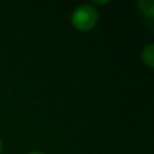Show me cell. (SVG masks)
<instances>
[{
  "mask_svg": "<svg viewBox=\"0 0 154 154\" xmlns=\"http://www.w3.org/2000/svg\"><path fill=\"white\" fill-rule=\"evenodd\" d=\"M97 22V12L90 5H81L72 13V23L77 29L89 30Z\"/></svg>",
  "mask_w": 154,
  "mask_h": 154,
  "instance_id": "cell-1",
  "label": "cell"
},
{
  "mask_svg": "<svg viewBox=\"0 0 154 154\" xmlns=\"http://www.w3.org/2000/svg\"><path fill=\"white\" fill-rule=\"evenodd\" d=\"M142 57H143V60L148 64L149 67L153 66V60H154V54H153V45H149L144 48L143 53H142Z\"/></svg>",
  "mask_w": 154,
  "mask_h": 154,
  "instance_id": "cell-2",
  "label": "cell"
},
{
  "mask_svg": "<svg viewBox=\"0 0 154 154\" xmlns=\"http://www.w3.org/2000/svg\"><path fill=\"white\" fill-rule=\"evenodd\" d=\"M138 6H140V8H141V11L144 13V14H147V16H153V12H154V10H153V2L150 1V0H144V1H140L138 2Z\"/></svg>",
  "mask_w": 154,
  "mask_h": 154,
  "instance_id": "cell-3",
  "label": "cell"
},
{
  "mask_svg": "<svg viewBox=\"0 0 154 154\" xmlns=\"http://www.w3.org/2000/svg\"><path fill=\"white\" fill-rule=\"evenodd\" d=\"M29 154H43V153H41V152H31Z\"/></svg>",
  "mask_w": 154,
  "mask_h": 154,
  "instance_id": "cell-4",
  "label": "cell"
},
{
  "mask_svg": "<svg viewBox=\"0 0 154 154\" xmlns=\"http://www.w3.org/2000/svg\"><path fill=\"white\" fill-rule=\"evenodd\" d=\"M0 153H1V140H0Z\"/></svg>",
  "mask_w": 154,
  "mask_h": 154,
  "instance_id": "cell-5",
  "label": "cell"
}]
</instances>
